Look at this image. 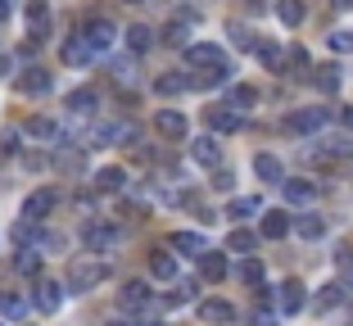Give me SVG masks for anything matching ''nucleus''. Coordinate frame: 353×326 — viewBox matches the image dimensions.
Returning a JSON list of instances; mask_svg holds the SVG:
<instances>
[{
    "label": "nucleus",
    "mask_w": 353,
    "mask_h": 326,
    "mask_svg": "<svg viewBox=\"0 0 353 326\" xmlns=\"http://www.w3.org/2000/svg\"><path fill=\"white\" fill-rule=\"evenodd\" d=\"M104 276H109V263H104V258H77V263H68V295H86Z\"/></svg>",
    "instance_id": "nucleus-1"
},
{
    "label": "nucleus",
    "mask_w": 353,
    "mask_h": 326,
    "mask_svg": "<svg viewBox=\"0 0 353 326\" xmlns=\"http://www.w3.org/2000/svg\"><path fill=\"white\" fill-rule=\"evenodd\" d=\"M326 118H331V109L312 105V109H299V114H290L281 127H285L290 136H312V132H322V127H326Z\"/></svg>",
    "instance_id": "nucleus-2"
},
{
    "label": "nucleus",
    "mask_w": 353,
    "mask_h": 326,
    "mask_svg": "<svg viewBox=\"0 0 353 326\" xmlns=\"http://www.w3.org/2000/svg\"><path fill=\"white\" fill-rule=\"evenodd\" d=\"M63 195L54 186H46V190H37V195H28V204H23V218H32V222H41V218H50L54 213V204H59Z\"/></svg>",
    "instance_id": "nucleus-3"
},
{
    "label": "nucleus",
    "mask_w": 353,
    "mask_h": 326,
    "mask_svg": "<svg viewBox=\"0 0 353 326\" xmlns=\"http://www.w3.org/2000/svg\"><path fill=\"white\" fill-rule=\"evenodd\" d=\"M154 127H159L163 141H186V114H181V109H159Z\"/></svg>",
    "instance_id": "nucleus-4"
},
{
    "label": "nucleus",
    "mask_w": 353,
    "mask_h": 326,
    "mask_svg": "<svg viewBox=\"0 0 353 326\" xmlns=\"http://www.w3.org/2000/svg\"><path fill=\"white\" fill-rule=\"evenodd\" d=\"M290 227H294V218L285 209H268L259 222V236L263 241H281V236H290Z\"/></svg>",
    "instance_id": "nucleus-5"
},
{
    "label": "nucleus",
    "mask_w": 353,
    "mask_h": 326,
    "mask_svg": "<svg viewBox=\"0 0 353 326\" xmlns=\"http://www.w3.org/2000/svg\"><path fill=\"white\" fill-rule=\"evenodd\" d=\"M199 322H208V326H231V322H236V308H231L227 299H204V304H199Z\"/></svg>",
    "instance_id": "nucleus-6"
},
{
    "label": "nucleus",
    "mask_w": 353,
    "mask_h": 326,
    "mask_svg": "<svg viewBox=\"0 0 353 326\" xmlns=\"http://www.w3.org/2000/svg\"><path fill=\"white\" fill-rule=\"evenodd\" d=\"M276 308H281L285 317L299 313V308H303V281H294V276H290V281H281V285H276Z\"/></svg>",
    "instance_id": "nucleus-7"
},
{
    "label": "nucleus",
    "mask_w": 353,
    "mask_h": 326,
    "mask_svg": "<svg viewBox=\"0 0 353 326\" xmlns=\"http://www.w3.org/2000/svg\"><path fill=\"white\" fill-rule=\"evenodd\" d=\"M204 123H208V132H240V114H236L231 105L204 109Z\"/></svg>",
    "instance_id": "nucleus-8"
},
{
    "label": "nucleus",
    "mask_w": 353,
    "mask_h": 326,
    "mask_svg": "<svg viewBox=\"0 0 353 326\" xmlns=\"http://www.w3.org/2000/svg\"><path fill=\"white\" fill-rule=\"evenodd\" d=\"M190 154H195L199 168H218V163H222V145H218V136H199V141H190Z\"/></svg>",
    "instance_id": "nucleus-9"
},
{
    "label": "nucleus",
    "mask_w": 353,
    "mask_h": 326,
    "mask_svg": "<svg viewBox=\"0 0 353 326\" xmlns=\"http://www.w3.org/2000/svg\"><path fill=\"white\" fill-rule=\"evenodd\" d=\"M186 59L195 63V68H231L218 45H186Z\"/></svg>",
    "instance_id": "nucleus-10"
},
{
    "label": "nucleus",
    "mask_w": 353,
    "mask_h": 326,
    "mask_svg": "<svg viewBox=\"0 0 353 326\" xmlns=\"http://www.w3.org/2000/svg\"><path fill=\"white\" fill-rule=\"evenodd\" d=\"M82 37L91 41V50H109V45H114V23L109 19H91Z\"/></svg>",
    "instance_id": "nucleus-11"
},
{
    "label": "nucleus",
    "mask_w": 353,
    "mask_h": 326,
    "mask_svg": "<svg viewBox=\"0 0 353 326\" xmlns=\"http://www.w3.org/2000/svg\"><path fill=\"white\" fill-rule=\"evenodd\" d=\"M63 63H73V68H82V63H91V41H86V37H68V41H63Z\"/></svg>",
    "instance_id": "nucleus-12"
},
{
    "label": "nucleus",
    "mask_w": 353,
    "mask_h": 326,
    "mask_svg": "<svg viewBox=\"0 0 353 326\" xmlns=\"http://www.w3.org/2000/svg\"><path fill=\"white\" fill-rule=\"evenodd\" d=\"M281 190H285V204H312L317 200V181H281Z\"/></svg>",
    "instance_id": "nucleus-13"
},
{
    "label": "nucleus",
    "mask_w": 353,
    "mask_h": 326,
    "mask_svg": "<svg viewBox=\"0 0 353 326\" xmlns=\"http://www.w3.org/2000/svg\"><path fill=\"white\" fill-rule=\"evenodd\" d=\"M259 213H263L259 195H236V200L227 204V218H236V222H250V218H259Z\"/></svg>",
    "instance_id": "nucleus-14"
},
{
    "label": "nucleus",
    "mask_w": 353,
    "mask_h": 326,
    "mask_svg": "<svg viewBox=\"0 0 353 326\" xmlns=\"http://www.w3.org/2000/svg\"><path fill=\"white\" fill-rule=\"evenodd\" d=\"M114 245H118L114 227H86V249L91 254H104V249H114Z\"/></svg>",
    "instance_id": "nucleus-15"
},
{
    "label": "nucleus",
    "mask_w": 353,
    "mask_h": 326,
    "mask_svg": "<svg viewBox=\"0 0 353 326\" xmlns=\"http://www.w3.org/2000/svg\"><path fill=\"white\" fill-rule=\"evenodd\" d=\"M150 272H154L159 281H176V254L154 249V254H150Z\"/></svg>",
    "instance_id": "nucleus-16"
},
{
    "label": "nucleus",
    "mask_w": 353,
    "mask_h": 326,
    "mask_svg": "<svg viewBox=\"0 0 353 326\" xmlns=\"http://www.w3.org/2000/svg\"><path fill=\"white\" fill-rule=\"evenodd\" d=\"M19 91L23 95H46L50 91V73H46V68H28V73L19 77Z\"/></svg>",
    "instance_id": "nucleus-17"
},
{
    "label": "nucleus",
    "mask_w": 353,
    "mask_h": 326,
    "mask_svg": "<svg viewBox=\"0 0 353 326\" xmlns=\"http://www.w3.org/2000/svg\"><path fill=\"white\" fill-rule=\"evenodd\" d=\"M254 172H259L263 181H272V186H281V181H285V168H281L276 154H259V159H254Z\"/></svg>",
    "instance_id": "nucleus-18"
},
{
    "label": "nucleus",
    "mask_w": 353,
    "mask_h": 326,
    "mask_svg": "<svg viewBox=\"0 0 353 326\" xmlns=\"http://www.w3.org/2000/svg\"><path fill=\"white\" fill-rule=\"evenodd\" d=\"M59 299H63V285L59 281H37V308H41V313H54Z\"/></svg>",
    "instance_id": "nucleus-19"
},
{
    "label": "nucleus",
    "mask_w": 353,
    "mask_h": 326,
    "mask_svg": "<svg viewBox=\"0 0 353 326\" xmlns=\"http://www.w3.org/2000/svg\"><path fill=\"white\" fill-rule=\"evenodd\" d=\"M290 232H299L303 241H322V236H326V218H317V213H303V218H294Z\"/></svg>",
    "instance_id": "nucleus-20"
},
{
    "label": "nucleus",
    "mask_w": 353,
    "mask_h": 326,
    "mask_svg": "<svg viewBox=\"0 0 353 326\" xmlns=\"http://www.w3.org/2000/svg\"><path fill=\"white\" fill-rule=\"evenodd\" d=\"M23 313H28V299H23L19 290H0V317H5V322H19Z\"/></svg>",
    "instance_id": "nucleus-21"
},
{
    "label": "nucleus",
    "mask_w": 353,
    "mask_h": 326,
    "mask_svg": "<svg viewBox=\"0 0 353 326\" xmlns=\"http://www.w3.org/2000/svg\"><path fill=\"white\" fill-rule=\"evenodd\" d=\"M199 272H204L208 281H222V276H227V254L204 249V254H199Z\"/></svg>",
    "instance_id": "nucleus-22"
},
{
    "label": "nucleus",
    "mask_w": 353,
    "mask_h": 326,
    "mask_svg": "<svg viewBox=\"0 0 353 326\" xmlns=\"http://www.w3.org/2000/svg\"><path fill=\"white\" fill-rule=\"evenodd\" d=\"M227 37L240 45V50H259V32H254V28H245L240 19H231V23H227Z\"/></svg>",
    "instance_id": "nucleus-23"
},
{
    "label": "nucleus",
    "mask_w": 353,
    "mask_h": 326,
    "mask_svg": "<svg viewBox=\"0 0 353 326\" xmlns=\"http://www.w3.org/2000/svg\"><path fill=\"white\" fill-rule=\"evenodd\" d=\"M272 14H276V19L285 23V28H299L308 10H303V0H276V10H272Z\"/></svg>",
    "instance_id": "nucleus-24"
},
{
    "label": "nucleus",
    "mask_w": 353,
    "mask_h": 326,
    "mask_svg": "<svg viewBox=\"0 0 353 326\" xmlns=\"http://www.w3.org/2000/svg\"><path fill=\"white\" fill-rule=\"evenodd\" d=\"M95 105H100V95H95L91 91V86H82V91H73V95H68V114H95Z\"/></svg>",
    "instance_id": "nucleus-25"
},
{
    "label": "nucleus",
    "mask_w": 353,
    "mask_h": 326,
    "mask_svg": "<svg viewBox=\"0 0 353 326\" xmlns=\"http://www.w3.org/2000/svg\"><path fill=\"white\" fill-rule=\"evenodd\" d=\"M95 190L100 195H118L123 190V168H100L95 172Z\"/></svg>",
    "instance_id": "nucleus-26"
},
{
    "label": "nucleus",
    "mask_w": 353,
    "mask_h": 326,
    "mask_svg": "<svg viewBox=\"0 0 353 326\" xmlns=\"http://www.w3.org/2000/svg\"><path fill=\"white\" fill-rule=\"evenodd\" d=\"M227 249H231V254H254V249H259V236L245 232V227H236V232L227 236Z\"/></svg>",
    "instance_id": "nucleus-27"
},
{
    "label": "nucleus",
    "mask_w": 353,
    "mask_h": 326,
    "mask_svg": "<svg viewBox=\"0 0 353 326\" xmlns=\"http://www.w3.org/2000/svg\"><path fill=\"white\" fill-rule=\"evenodd\" d=\"M335 304H344V285L340 281H331V285H322V290H317V313H331Z\"/></svg>",
    "instance_id": "nucleus-28"
},
{
    "label": "nucleus",
    "mask_w": 353,
    "mask_h": 326,
    "mask_svg": "<svg viewBox=\"0 0 353 326\" xmlns=\"http://www.w3.org/2000/svg\"><path fill=\"white\" fill-rule=\"evenodd\" d=\"M145 304H150V285H145V281H127L123 308H145Z\"/></svg>",
    "instance_id": "nucleus-29"
},
{
    "label": "nucleus",
    "mask_w": 353,
    "mask_h": 326,
    "mask_svg": "<svg viewBox=\"0 0 353 326\" xmlns=\"http://www.w3.org/2000/svg\"><path fill=\"white\" fill-rule=\"evenodd\" d=\"M172 249H181V254H204L208 245H204V236H195V232H172Z\"/></svg>",
    "instance_id": "nucleus-30"
},
{
    "label": "nucleus",
    "mask_w": 353,
    "mask_h": 326,
    "mask_svg": "<svg viewBox=\"0 0 353 326\" xmlns=\"http://www.w3.org/2000/svg\"><path fill=\"white\" fill-rule=\"evenodd\" d=\"M190 19H195V14H186L181 23L172 19V23H168V32H163V41H168V45H190V28H186Z\"/></svg>",
    "instance_id": "nucleus-31"
},
{
    "label": "nucleus",
    "mask_w": 353,
    "mask_h": 326,
    "mask_svg": "<svg viewBox=\"0 0 353 326\" xmlns=\"http://www.w3.org/2000/svg\"><path fill=\"white\" fill-rule=\"evenodd\" d=\"M236 276H240L245 285H263V263L254 258V254H245V263L236 267Z\"/></svg>",
    "instance_id": "nucleus-32"
},
{
    "label": "nucleus",
    "mask_w": 353,
    "mask_h": 326,
    "mask_svg": "<svg viewBox=\"0 0 353 326\" xmlns=\"http://www.w3.org/2000/svg\"><path fill=\"white\" fill-rule=\"evenodd\" d=\"M127 45H132V50H136V54H145V50H150V45H154V32H150V28H145V23H136V28H132V32H127Z\"/></svg>",
    "instance_id": "nucleus-33"
},
{
    "label": "nucleus",
    "mask_w": 353,
    "mask_h": 326,
    "mask_svg": "<svg viewBox=\"0 0 353 326\" xmlns=\"http://www.w3.org/2000/svg\"><path fill=\"white\" fill-rule=\"evenodd\" d=\"M254 100H259V91H254V86H231V100H227V105L236 109V114H245V109H254Z\"/></svg>",
    "instance_id": "nucleus-34"
},
{
    "label": "nucleus",
    "mask_w": 353,
    "mask_h": 326,
    "mask_svg": "<svg viewBox=\"0 0 353 326\" xmlns=\"http://www.w3.org/2000/svg\"><path fill=\"white\" fill-rule=\"evenodd\" d=\"M186 86H190V77H181V73H163V77L154 82V91H159V95H181Z\"/></svg>",
    "instance_id": "nucleus-35"
},
{
    "label": "nucleus",
    "mask_w": 353,
    "mask_h": 326,
    "mask_svg": "<svg viewBox=\"0 0 353 326\" xmlns=\"http://www.w3.org/2000/svg\"><path fill=\"white\" fill-rule=\"evenodd\" d=\"M28 136H37V141H54V136H59V127H54L50 118H32V123H28Z\"/></svg>",
    "instance_id": "nucleus-36"
},
{
    "label": "nucleus",
    "mask_w": 353,
    "mask_h": 326,
    "mask_svg": "<svg viewBox=\"0 0 353 326\" xmlns=\"http://www.w3.org/2000/svg\"><path fill=\"white\" fill-rule=\"evenodd\" d=\"M14 267H19V272H41V254L23 245V249H19V258H14Z\"/></svg>",
    "instance_id": "nucleus-37"
},
{
    "label": "nucleus",
    "mask_w": 353,
    "mask_h": 326,
    "mask_svg": "<svg viewBox=\"0 0 353 326\" xmlns=\"http://www.w3.org/2000/svg\"><path fill=\"white\" fill-rule=\"evenodd\" d=\"M259 59H263V63H268V68H276V63H281V59H285V50H281V45H276V41H259Z\"/></svg>",
    "instance_id": "nucleus-38"
},
{
    "label": "nucleus",
    "mask_w": 353,
    "mask_h": 326,
    "mask_svg": "<svg viewBox=\"0 0 353 326\" xmlns=\"http://www.w3.org/2000/svg\"><path fill=\"white\" fill-rule=\"evenodd\" d=\"M14 241H19V245H37V241H41V232H37V222H28V218H23L19 227H14Z\"/></svg>",
    "instance_id": "nucleus-39"
},
{
    "label": "nucleus",
    "mask_w": 353,
    "mask_h": 326,
    "mask_svg": "<svg viewBox=\"0 0 353 326\" xmlns=\"http://www.w3.org/2000/svg\"><path fill=\"white\" fill-rule=\"evenodd\" d=\"M317 86H322L326 95H335V91H340V68H331V63H326L322 73H317Z\"/></svg>",
    "instance_id": "nucleus-40"
},
{
    "label": "nucleus",
    "mask_w": 353,
    "mask_h": 326,
    "mask_svg": "<svg viewBox=\"0 0 353 326\" xmlns=\"http://www.w3.org/2000/svg\"><path fill=\"white\" fill-rule=\"evenodd\" d=\"M331 50L335 54H353V32H335V37H331Z\"/></svg>",
    "instance_id": "nucleus-41"
},
{
    "label": "nucleus",
    "mask_w": 353,
    "mask_h": 326,
    "mask_svg": "<svg viewBox=\"0 0 353 326\" xmlns=\"http://www.w3.org/2000/svg\"><path fill=\"white\" fill-rule=\"evenodd\" d=\"M14 141H19V132H10V127H5V132H0V154H14Z\"/></svg>",
    "instance_id": "nucleus-42"
},
{
    "label": "nucleus",
    "mask_w": 353,
    "mask_h": 326,
    "mask_svg": "<svg viewBox=\"0 0 353 326\" xmlns=\"http://www.w3.org/2000/svg\"><path fill=\"white\" fill-rule=\"evenodd\" d=\"M59 168L63 172H82V154H59Z\"/></svg>",
    "instance_id": "nucleus-43"
},
{
    "label": "nucleus",
    "mask_w": 353,
    "mask_h": 326,
    "mask_svg": "<svg viewBox=\"0 0 353 326\" xmlns=\"http://www.w3.org/2000/svg\"><path fill=\"white\" fill-rule=\"evenodd\" d=\"M290 68H308V50H299V45H294V50H290Z\"/></svg>",
    "instance_id": "nucleus-44"
},
{
    "label": "nucleus",
    "mask_w": 353,
    "mask_h": 326,
    "mask_svg": "<svg viewBox=\"0 0 353 326\" xmlns=\"http://www.w3.org/2000/svg\"><path fill=\"white\" fill-rule=\"evenodd\" d=\"M250 322H254V326H276V317H272V313H268V308H259V313H254V317H250Z\"/></svg>",
    "instance_id": "nucleus-45"
},
{
    "label": "nucleus",
    "mask_w": 353,
    "mask_h": 326,
    "mask_svg": "<svg viewBox=\"0 0 353 326\" xmlns=\"http://www.w3.org/2000/svg\"><path fill=\"white\" fill-rule=\"evenodd\" d=\"M114 77H118V82H132V63H127V59L114 63Z\"/></svg>",
    "instance_id": "nucleus-46"
},
{
    "label": "nucleus",
    "mask_w": 353,
    "mask_h": 326,
    "mask_svg": "<svg viewBox=\"0 0 353 326\" xmlns=\"http://www.w3.org/2000/svg\"><path fill=\"white\" fill-rule=\"evenodd\" d=\"M10 14H14V0H0V23L10 19Z\"/></svg>",
    "instance_id": "nucleus-47"
},
{
    "label": "nucleus",
    "mask_w": 353,
    "mask_h": 326,
    "mask_svg": "<svg viewBox=\"0 0 353 326\" xmlns=\"http://www.w3.org/2000/svg\"><path fill=\"white\" fill-rule=\"evenodd\" d=\"M340 118H344V127H349V132H353V105H349V109H344V114H340Z\"/></svg>",
    "instance_id": "nucleus-48"
},
{
    "label": "nucleus",
    "mask_w": 353,
    "mask_h": 326,
    "mask_svg": "<svg viewBox=\"0 0 353 326\" xmlns=\"http://www.w3.org/2000/svg\"><path fill=\"white\" fill-rule=\"evenodd\" d=\"M10 73V54H0V77Z\"/></svg>",
    "instance_id": "nucleus-49"
},
{
    "label": "nucleus",
    "mask_w": 353,
    "mask_h": 326,
    "mask_svg": "<svg viewBox=\"0 0 353 326\" xmlns=\"http://www.w3.org/2000/svg\"><path fill=\"white\" fill-rule=\"evenodd\" d=\"M331 5L335 10H353V0H331Z\"/></svg>",
    "instance_id": "nucleus-50"
},
{
    "label": "nucleus",
    "mask_w": 353,
    "mask_h": 326,
    "mask_svg": "<svg viewBox=\"0 0 353 326\" xmlns=\"http://www.w3.org/2000/svg\"><path fill=\"white\" fill-rule=\"evenodd\" d=\"M127 5H141V0H127Z\"/></svg>",
    "instance_id": "nucleus-51"
},
{
    "label": "nucleus",
    "mask_w": 353,
    "mask_h": 326,
    "mask_svg": "<svg viewBox=\"0 0 353 326\" xmlns=\"http://www.w3.org/2000/svg\"><path fill=\"white\" fill-rule=\"evenodd\" d=\"M0 326H5V322H0Z\"/></svg>",
    "instance_id": "nucleus-52"
}]
</instances>
